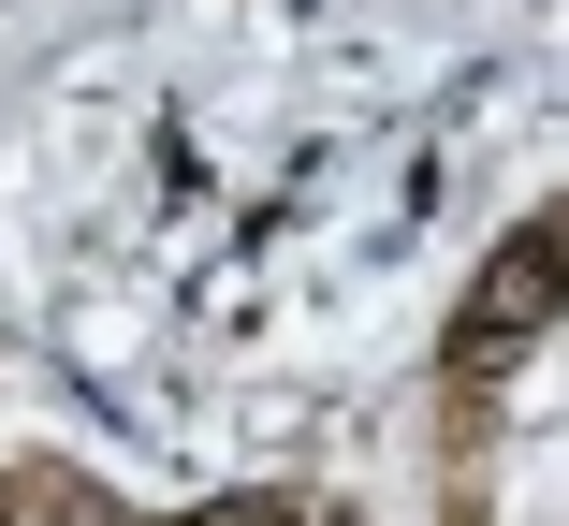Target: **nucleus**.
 Masks as SVG:
<instances>
[{
	"label": "nucleus",
	"instance_id": "obj_1",
	"mask_svg": "<svg viewBox=\"0 0 569 526\" xmlns=\"http://www.w3.org/2000/svg\"><path fill=\"white\" fill-rule=\"evenodd\" d=\"M555 307H569V220H540V235H511V249H497L482 307L452 322V380H497V366L555 322Z\"/></svg>",
	"mask_w": 569,
	"mask_h": 526
}]
</instances>
